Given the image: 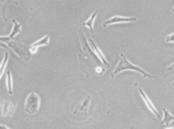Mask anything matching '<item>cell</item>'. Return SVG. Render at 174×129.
Returning a JSON list of instances; mask_svg holds the SVG:
<instances>
[{
  "label": "cell",
  "instance_id": "cell-11",
  "mask_svg": "<svg viewBox=\"0 0 174 129\" xmlns=\"http://www.w3.org/2000/svg\"><path fill=\"white\" fill-rule=\"evenodd\" d=\"M97 12L95 11V12L92 14V16L88 19V21H86V22L82 24V26H87L88 28L91 29V33L92 34H93V22H94V20H95V16H97Z\"/></svg>",
  "mask_w": 174,
  "mask_h": 129
},
{
  "label": "cell",
  "instance_id": "cell-17",
  "mask_svg": "<svg viewBox=\"0 0 174 129\" xmlns=\"http://www.w3.org/2000/svg\"><path fill=\"white\" fill-rule=\"evenodd\" d=\"M173 84H174V83H173Z\"/></svg>",
  "mask_w": 174,
  "mask_h": 129
},
{
  "label": "cell",
  "instance_id": "cell-14",
  "mask_svg": "<svg viewBox=\"0 0 174 129\" xmlns=\"http://www.w3.org/2000/svg\"><path fill=\"white\" fill-rule=\"evenodd\" d=\"M165 41L166 42H174V34H169L165 37Z\"/></svg>",
  "mask_w": 174,
  "mask_h": 129
},
{
  "label": "cell",
  "instance_id": "cell-2",
  "mask_svg": "<svg viewBox=\"0 0 174 129\" xmlns=\"http://www.w3.org/2000/svg\"><path fill=\"white\" fill-rule=\"evenodd\" d=\"M26 110L29 114H34L39 110V97L36 93H30L26 99Z\"/></svg>",
  "mask_w": 174,
  "mask_h": 129
},
{
  "label": "cell",
  "instance_id": "cell-16",
  "mask_svg": "<svg viewBox=\"0 0 174 129\" xmlns=\"http://www.w3.org/2000/svg\"><path fill=\"white\" fill-rule=\"evenodd\" d=\"M173 12H174V7H173Z\"/></svg>",
  "mask_w": 174,
  "mask_h": 129
},
{
  "label": "cell",
  "instance_id": "cell-12",
  "mask_svg": "<svg viewBox=\"0 0 174 129\" xmlns=\"http://www.w3.org/2000/svg\"><path fill=\"white\" fill-rule=\"evenodd\" d=\"M7 88H8V93L12 94L13 93V81H12V73L7 71Z\"/></svg>",
  "mask_w": 174,
  "mask_h": 129
},
{
  "label": "cell",
  "instance_id": "cell-13",
  "mask_svg": "<svg viewBox=\"0 0 174 129\" xmlns=\"http://www.w3.org/2000/svg\"><path fill=\"white\" fill-rule=\"evenodd\" d=\"M7 61H8V54H6L5 58H4V61H2V63H1V67H0V76H2V73H4V70H5V67H6Z\"/></svg>",
  "mask_w": 174,
  "mask_h": 129
},
{
  "label": "cell",
  "instance_id": "cell-8",
  "mask_svg": "<svg viewBox=\"0 0 174 129\" xmlns=\"http://www.w3.org/2000/svg\"><path fill=\"white\" fill-rule=\"evenodd\" d=\"M172 121H174V116L169 114L168 110L164 108V120L161 121V123L165 124V127H168L169 123H171Z\"/></svg>",
  "mask_w": 174,
  "mask_h": 129
},
{
  "label": "cell",
  "instance_id": "cell-7",
  "mask_svg": "<svg viewBox=\"0 0 174 129\" xmlns=\"http://www.w3.org/2000/svg\"><path fill=\"white\" fill-rule=\"evenodd\" d=\"M13 24H14V27H13V32H12V34L10 35V37H7V38L1 37V41H2V42H4V41H10V38H13L16 34H19L20 32H21V26H20L16 21H13Z\"/></svg>",
  "mask_w": 174,
  "mask_h": 129
},
{
  "label": "cell",
  "instance_id": "cell-9",
  "mask_svg": "<svg viewBox=\"0 0 174 129\" xmlns=\"http://www.w3.org/2000/svg\"><path fill=\"white\" fill-rule=\"evenodd\" d=\"M89 43H91V45H92L93 49H94V51H95V53H97V56H99V58H100V59H101V61H102V63H103V64H105L106 67H108V62H107V59H106V58H105V56L102 55L101 51L99 50V48H97V45H95V43L93 42L92 40H89Z\"/></svg>",
  "mask_w": 174,
  "mask_h": 129
},
{
  "label": "cell",
  "instance_id": "cell-10",
  "mask_svg": "<svg viewBox=\"0 0 174 129\" xmlns=\"http://www.w3.org/2000/svg\"><path fill=\"white\" fill-rule=\"evenodd\" d=\"M48 43H49V36H44L43 38L39 40L37 42H35L34 44L31 45V51H34V50L37 48V47H41V45H47Z\"/></svg>",
  "mask_w": 174,
  "mask_h": 129
},
{
  "label": "cell",
  "instance_id": "cell-4",
  "mask_svg": "<svg viewBox=\"0 0 174 129\" xmlns=\"http://www.w3.org/2000/svg\"><path fill=\"white\" fill-rule=\"evenodd\" d=\"M136 18H121V16H114V18H111V19L107 20L106 22L103 24L105 27H107L108 24H121V22H134L136 21Z\"/></svg>",
  "mask_w": 174,
  "mask_h": 129
},
{
  "label": "cell",
  "instance_id": "cell-5",
  "mask_svg": "<svg viewBox=\"0 0 174 129\" xmlns=\"http://www.w3.org/2000/svg\"><path fill=\"white\" fill-rule=\"evenodd\" d=\"M139 93H140V96H142V98H143V100H144V102H145V104H146V106H147V107L150 108L151 112H152V113H153V114H155V116H157V118H160L159 113L157 112V110H155V105H153V104L151 102V100H150V99H149V98H147V97H146V94H145L144 91H143L142 88H139Z\"/></svg>",
  "mask_w": 174,
  "mask_h": 129
},
{
  "label": "cell",
  "instance_id": "cell-3",
  "mask_svg": "<svg viewBox=\"0 0 174 129\" xmlns=\"http://www.w3.org/2000/svg\"><path fill=\"white\" fill-rule=\"evenodd\" d=\"M15 112V106L10 101L1 102V115L2 116H13Z\"/></svg>",
  "mask_w": 174,
  "mask_h": 129
},
{
  "label": "cell",
  "instance_id": "cell-6",
  "mask_svg": "<svg viewBox=\"0 0 174 129\" xmlns=\"http://www.w3.org/2000/svg\"><path fill=\"white\" fill-rule=\"evenodd\" d=\"M91 99H92V98H91V96L87 97L86 100L82 102V105H79V106H78L77 108L74 110V112H73V113H74V114H78V113H80V110H81L82 113H86V112H87V107H88V104H89Z\"/></svg>",
  "mask_w": 174,
  "mask_h": 129
},
{
  "label": "cell",
  "instance_id": "cell-1",
  "mask_svg": "<svg viewBox=\"0 0 174 129\" xmlns=\"http://www.w3.org/2000/svg\"><path fill=\"white\" fill-rule=\"evenodd\" d=\"M123 70H132V71L139 72L140 75H143V77H144V78H155V76L149 75V73H147V72H145L143 69L138 67L137 65L131 64V63L126 58V56H124L123 54H121V61H120V63L117 64V67H116V69L114 70V72L111 73V77H115L116 75L118 73V72L123 71Z\"/></svg>",
  "mask_w": 174,
  "mask_h": 129
},
{
  "label": "cell",
  "instance_id": "cell-15",
  "mask_svg": "<svg viewBox=\"0 0 174 129\" xmlns=\"http://www.w3.org/2000/svg\"><path fill=\"white\" fill-rule=\"evenodd\" d=\"M167 70H174V64H172L171 67H167Z\"/></svg>",
  "mask_w": 174,
  "mask_h": 129
}]
</instances>
